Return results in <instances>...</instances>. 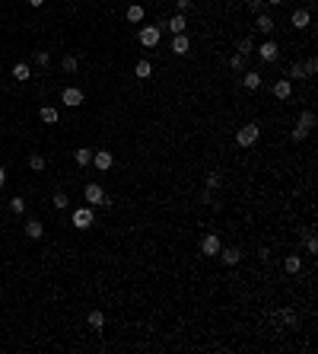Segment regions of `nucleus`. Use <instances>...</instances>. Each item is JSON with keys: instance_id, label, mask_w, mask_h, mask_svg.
Listing matches in <instances>:
<instances>
[{"instance_id": "obj_14", "label": "nucleus", "mask_w": 318, "mask_h": 354, "mask_svg": "<svg viewBox=\"0 0 318 354\" xmlns=\"http://www.w3.org/2000/svg\"><path fill=\"white\" fill-rule=\"evenodd\" d=\"M274 96H277V99H290V96H293V80H277V83H274Z\"/></svg>"}, {"instance_id": "obj_8", "label": "nucleus", "mask_w": 318, "mask_h": 354, "mask_svg": "<svg viewBox=\"0 0 318 354\" xmlns=\"http://www.w3.org/2000/svg\"><path fill=\"white\" fill-rule=\"evenodd\" d=\"M60 102H64V105H70V109H77V105H83V89H77V86H67L64 93H60Z\"/></svg>"}, {"instance_id": "obj_17", "label": "nucleus", "mask_w": 318, "mask_h": 354, "mask_svg": "<svg viewBox=\"0 0 318 354\" xmlns=\"http://www.w3.org/2000/svg\"><path fill=\"white\" fill-rule=\"evenodd\" d=\"M13 77H16L19 83H26V80L32 77V67H29L26 61H16V64H13Z\"/></svg>"}, {"instance_id": "obj_18", "label": "nucleus", "mask_w": 318, "mask_h": 354, "mask_svg": "<svg viewBox=\"0 0 318 354\" xmlns=\"http://www.w3.org/2000/svg\"><path fill=\"white\" fill-rule=\"evenodd\" d=\"M283 271H286V275H299V271H302V259H299V255H286V259H283Z\"/></svg>"}, {"instance_id": "obj_38", "label": "nucleus", "mask_w": 318, "mask_h": 354, "mask_svg": "<svg viewBox=\"0 0 318 354\" xmlns=\"http://www.w3.org/2000/svg\"><path fill=\"white\" fill-rule=\"evenodd\" d=\"M191 6H194V0H175V10L178 13H188Z\"/></svg>"}, {"instance_id": "obj_5", "label": "nucleus", "mask_w": 318, "mask_h": 354, "mask_svg": "<svg viewBox=\"0 0 318 354\" xmlns=\"http://www.w3.org/2000/svg\"><path fill=\"white\" fill-rule=\"evenodd\" d=\"M258 58H261V61H267V64H274L277 58H280V48H277V42H274V39H267V42H264L261 48H258Z\"/></svg>"}, {"instance_id": "obj_21", "label": "nucleus", "mask_w": 318, "mask_h": 354, "mask_svg": "<svg viewBox=\"0 0 318 354\" xmlns=\"http://www.w3.org/2000/svg\"><path fill=\"white\" fill-rule=\"evenodd\" d=\"M39 118H42L45 125H54V122H57V109H54V105H42V109H39Z\"/></svg>"}, {"instance_id": "obj_24", "label": "nucleus", "mask_w": 318, "mask_h": 354, "mask_svg": "<svg viewBox=\"0 0 318 354\" xmlns=\"http://www.w3.org/2000/svg\"><path fill=\"white\" fill-rule=\"evenodd\" d=\"M51 205H54L57 211H67V208H70V195H67V192H54V198H51Z\"/></svg>"}, {"instance_id": "obj_3", "label": "nucleus", "mask_w": 318, "mask_h": 354, "mask_svg": "<svg viewBox=\"0 0 318 354\" xmlns=\"http://www.w3.org/2000/svg\"><path fill=\"white\" fill-rule=\"evenodd\" d=\"M70 220H73V227H77V230H89V227H93V220H96V214H93V208H77V211H73V217H70Z\"/></svg>"}, {"instance_id": "obj_19", "label": "nucleus", "mask_w": 318, "mask_h": 354, "mask_svg": "<svg viewBox=\"0 0 318 354\" xmlns=\"http://www.w3.org/2000/svg\"><path fill=\"white\" fill-rule=\"evenodd\" d=\"M242 86L248 89V93H255V89L261 86V73H255V71H248L245 77H242Z\"/></svg>"}, {"instance_id": "obj_29", "label": "nucleus", "mask_w": 318, "mask_h": 354, "mask_svg": "<svg viewBox=\"0 0 318 354\" xmlns=\"http://www.w3.org/2000/svg\"><path fill=\"white\" fill-rule=\"evenodd\" d=\"M245 61H248V58H245V55H239V51H236V55L229 58V67H232V71H245Z\"/></svg>"}, {"instance_id": "obj_37", "label": "nucleus", "mask_w": 318, "mask_h": 354, "mask_svg": "<svg viewBox=\"0 0 318 354\" xmlns=\"http://www.w3.org/2000/svg\"><path fill=\"white\" fill-rule=\"evenodd\" d=\"M290 138L299 144V141H306V138H309V131H306V128H293V131H290Z\"/></svg>"}, {"instance_id": "obj_36", "label": "nucleus", "mask_w": 318, "mask_h": 354, "mask_svg": "<svg viewBox=\"0 0 318 354\" xmlns=\"http://www.w3.org/2000/svg\"><path fill=\"white\" fill-rule=\"evenodd\" d=\"M302 71H306V77H315V73H318V61H315V58H309V61L302 64Z\"/></svg>"}, {"instance_id": "obj_7", "label": "nucleus", "mask_w": 318, "mask_h": 354, "mask_svg": "<svg viewBox=\"0 0 318 354\" xmlns=\"http://www.w3.org/2000/svg\"><path fill=\"white\" fill-rule=\"evenodd\" d=\"M93 163H96V169H99V172H108L111 166H115V156H111L108 150H96V153H93Z\"/></svg>"}, {"instance_id": "obj_30", "label": "nucleus", "mask_w": 318, "mask_h": 354, "mask_svg": "<svg viewBox=\"0 0 318 354\" xmlns=\"http://www.w3.org/2000/svg\"><path fill=\"white\" fill-rule=\"evenodd\" d=\"M60 64H64V71H67V73H73V71H77V67H80L77 55H64V61H60Z\"/></svg>"}, {"instance_id": "obj_39", "label": "nucleus", "mask_w": 318, "mask_h": 354, "mask_svg": "<svg viewBox=\"0 0 318 354\" xmlns=\"http://www.w3.org/2000/svg\"><path fill=\"white\" fill-rule=\"evenodd\" d=\"M248 10H252V13H264V0H248Z\"/></svg>"}, {"instance_id": "obj_42", "label": "nucleus", "mask_w": 318, "mask_h": 354, "mask_svg": "<svg viewBox=\"0 0 318 354\" xmlns=\"http://www.w3.org/2000/svg\"><path fill=\"white\" fill-rule=\"evenodd\" d=\"M45 3V0H29V6H42Z\"/></svg>"}, {"instance_id": "obj_10", "label": "nucleus", "mask_w": 318, "mask_h": 354, "mask_svg": "<svg viewBox=\"0 0 318 354\" xmlns=\"http://www.w3.org/2000/svg\"><path fill=\"white\" fill-rule=\"evenodd\" d=\"M165 29H169L172 35H181L188 29V19H185V13H175V16H172L169 22H165Z\"/></svg>"}, {"instance_id": "obj_4", "label": "nucleus", "mask_w": 318, "mask_h": 354, "mask_svg": "<svg viewBox=\"0 0 318 354\" xmlns=\"http://www.w3.org/2000/svg\"><path fill=\"white\" fill-rule=\"evenodd\" d=\"M83 198H86V205H89V208L102 205V201H105V192H102V185H99V182H89L86 188H83Z\"/></svg>"}, {"instance_id": "obj_35", "label": "nucleus", "mask_w": 318, "mask_h": 354, "mask_svg": "<svg viewBox=\"0 0 318 354\" xmlns=\"http://www.w3.org/2000/svg\"><path fill=\"white\" fill-rule=\"evenodd\" d=\"M32 61L39 64V67H48V61H51V55H48V51H35V55H32Z\"/></svg>"}, {"instance_id": "obj_9", "label": "nucleus", "mask_w": 318, "mask_h": 354, "mask_svg": "<svg viewBox=\"0 0 318 354\" xmlns=\"http://www.w3.org/2000/svg\"><path fill=\"white\" fill-rule=\"evenodd\" d=\"M216 255L223 259V265H239V262H242V252L236 249V246H223Z\"/></svg>"}, {"instance_id": "obj_26", "label": "nucleus", "mask_w": 318, "mask_h": 354, "mask_svg": "<svg viewBox=\"0 0 318 354\" xmlns=\"http://www.w3.org/2000/svg\"><path fill=\"white\" fill-rule=\"evenodd\" d=\"M134 77H140V80L153 77V67H150V61H137V67H134Z\"/></svg>"}, {"instance_id": "obj_31", "label": "nucleus", "mask_w": 318, "mask_h": 354, "mask_svg": "<svg viewBox=\"0 0 318 354\" xmlns=\"http://www.w3.org/2000/svg\"><path fill=\"white\" fill-rule=\"evenodd\" d=\"M29 169L42 172V169H45V156H42V153H32V156H29Z\"/></svg>"}, {"instance_id": "obj_23", "label": "nucleus", "mask_w": 318, "mask_h": 354, "mask_svg": "<svg viewBox=\"0 0 318 354\" xmlns=\"http://www.w3.org/2000/svg\"><path fill=\"white\" fill-rule=\"evenodd\" d=\"M143 16H147V13H143L140 3H131V6H127V22H143Z\"/></svg>"}, {"instance_id": "obj_1", "label": "nucleus", "mask_w": 318, "mask_h": 354, "mask_svg": "<svg viewBox=\"0 0 318 354\" xmlns=\"http://www.w3.org/2000/svg\"><path fill=\"white\" fill-rule=\"evenodd\" d=\"M258 134H261V128L255 125V122H248V125H242L239 131H236V141H239V147H252L255 141H258Z\"/></svg>"}, {"instance_id": "obj_11", "label": "nucleus", "mask_w": 318, "mask_h": 354, "mask_svg": "<svg viewBox=\"0 0 318 354\" xmlns=\"http://www.w3.org/2000/svg\"><path fill=\"white\" fill-rule=\"evenodd\" d=\"M255 29H258L261 35H274V19H270L267 13H258V19H255Z\"/></svg>"}, {"instance_id": "obj_33", "label": "nucleus", "mask_w": 318, "mask_h": 354, "mask_svg": "<svg viewBox=\"0 0 318 354\" xmlns=\"http://www.w3.org/2000/svg\"><path fill=\"white\" fill-rule=\"evenodd\" d=\"M306 249L312 252V255L318 252V239H315V233H312V230H306Z\"/></svg>"}, {"instance_id": "obj_2", "label": "nucleus", "mask_w": 318, "mask_h": 354, "mask_svg": "<svg viewBox=\"0 0 318 354\" xmlns=\"http://www.w3.org/2000/svg\"><path fill=\"white\" fill-rule=\"evenodd\" d=\"M137 39H140L143 48H156L159 39H162V29H159V26H143L140 32H137Z\"/></svg>"}, {"instance_id": "obj_22", "label": "nucleus", "mask_w": 318, "mask_h": 354, "mask_svg": "<svg viewBox=\"0 0 318 354\" xmlns=\"http://www.w3.org/2000/svg\"><path fill=\"white\" fill-rule=\"evenodd\" d=\"M73 160H77V166H89V163H93V150H89V147H80L77 153H73Z\"/></svg>"}, {"instance_id": "obj_13", "label": "nucleus", "mask_w": 318, "mask_h": 354, "mask_svg": "<svg viewBox=\"0 0 318 354\" xmlns=\"http://www.w3.org/2000/svg\"><path fill=\"white\" fill-rule=\"evenodd\" d=\"M188 48H191V39H188L185 32L172 39V55H188Z\"/></svg>"}, {"instance_id": "obj_43", "label": "nucleus", "mask_w": 318, "mask_h": 354, "mask_svg": "<svg viewBox=\"0 0 318 354\" xmlns=\"http://www.w3.org/2000/svg\"><path fill=\"white\" fill-rule=\"evenodd\" d=\"M264 3H274V6H280V3H283V0H264Z\"/></svg>"}, {"instance_id": "obj_16", "label": "nucleus", "mask_w": 318, "mask_h": 354, "mask_svg": "<svg viewBox=\"0 0 318 354\" xmlns=\"http://www.w3.org/2000/svg\"><path fill=\"white\" fill-rule=\"evenodd\" d=\"M26 236H29V239H42V236H45L42 220H35V217H32V220H26Z\"/></svg>"}, {"instance_id": "obj_25", "label": "nucleus", "mask_w": 318, "mask_h": 354, "mask_svg": "<svg viewBox=\"0 0 318 354\" xmlns=\"http://www.w3.org/2000/svg\"><path fill=\"white\" fill-rule=\"evenodd\" d=\"M86 322H89V326L96 329V332H99V329L105 326V313H102V310H93V313L86 316Z\"/></svg>"}, {"instance_id": "obj_6", "label": "nucleus", "mask_w": 318, "mask_h": 354, "mask_svg": "<svg viewBox=\"0 0 318 354\" xmlns=\"http://www.w3.org/2000/svg\"><path fill=\"white\" fill-rule=\"evenodd\" d=\"M219 249H223V243H219L216 233H207V236L201 239V255H216Z\"/></svg>"}, {"instance_id": "obj_15", "label": "nucleus", "mask_w": 318, "mask_h": 354, "mask_svg": "<svg viewBox=\"0 0 318 354\" xmlns=\"http://www.w3.org/2000/svg\"><path fill=\"white\" fill-rule=\"evenodd\" d=\"M290 22H293V26H296V29H306L309 22H312V13H309V10H293Z\"/></svg>"}, {"instance_id": "obj_41", "label": "nucleus", "mask_w": 318, "mask_h": 354, "mask_svg": "<svg viewBox=\"0 0 318 354\" xmlns=\"http://www.w3.org/2000/svg\"><path fill=\"white\" fill-rule=\"evenodd\" d=\"M3 185H6V169L0 166V188H3Z\"/></svg>"}, {"instance_id": "obj_12", "label": "nucleus", "mask_w": 318, "mask_h": 354, "mask_svg": "<svg viewBox=\"0 0 318 354\" xmlns=\"http://www.w3.org/2000/svg\"><path fill=\"white\" fill-rule=\"evenodd\" d=\"M315 122H318L315 112H312V109H302V112H299V118H296V128H306V131H312Z\"/></svg>"}, {"instance_id": "obj_34", "label": "nucleus", "mask_w": 318, "mask_h": 354, "mask_svg": "<svg viewBox=\"0 0 318 354\" xmlns=\"http://www.w3.org/2000/svg\"><path fill=\"white\" fill-rule=\"evenodd\" d=\"M252 51H255V45H252V35H248V39H242V42H239V55H245V58H248Z\"/></svg>"}, {"instance_id": "obj_27", "label": "nucleus", "mask_w": 318, "mask_h": 354, "mask_svg": "<svg viewBox=\"0 0 318 354\" xmlns=\"http://www.w3.org/2000/svg\"><path fill=\"white\" fill-rule=\"evenodd\" d=\"M204 182H207V188L213 192V188L223 185V172H207V179H204Z\"/></svg>"}, {"instance_id": "obj_20", "label": "nucleus", "mask_w": 318, "mask_h": 354, "mask_svg": "<svg viewBox=\"0 0 318 354\" xmlns=\"http://www.w3.org/2000/svg\"><path fill=\"white\" fill-rule=\"evenodd\" d=\"M274 319H283L286 326H296V322H299V316H296V310H293V306H283L280 313H274Z\"/></svg>"}, {"instance_id": "obj_32", "label": "nucleus", "mask_w": 318, "mask_h": 354, "mask_svg": "<svg viewBox=\"0 0 318 354\" xmlns=\"http://www.w3.org/2000/svg\"><path fill=\"white\" fill-rule=\"evenodd\" d=\"M290 80H306V71H302V64H299V61H293V64H290Z\"/></svg>"}, {"instance_id": "obj_40", "label": "nucleus", "mask_w": 318, "mask_h": 354, "mask_svg": "<svg viewBox=\"0 0 318 354\" xmlns=\"http://www.w3.org/2000/svg\"><path fill=\"white\" fill-rule=\"evenodd\" d=\"M210 201H213V195H210V188H204V192H201V205H210Z\"/></svg>"}, {"instance_id": "obj_28", "label": "nucleus", "mask_w": 318, "mask_h": 354, "mask_svg": "<svg viewBox=\"0 0 318 354\" xmlns=\"http://www.w3.org/2000/svg\"><path fill=\"white\" fill-rule=\"evenodd\" d=\"M10 211H13V214H26V201H22L19 195H13V198H10Z\"/></svg>"}]
</instances>
